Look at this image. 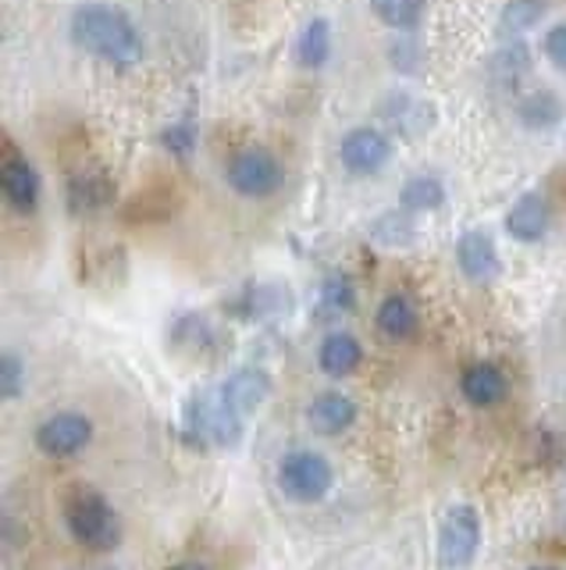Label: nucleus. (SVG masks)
<instances>
[{"label": "nucleus", "instance_id": "nucleus-1", "mask_svg": "<svg viewBox=\"0 0 566 570\" xmlns=\"http://www.w3.org/2000/svg\"><path fill=\"white\" fill-rule=\"evenodd\" d=\"M72 43L86 53H93L100 61H111L118 68H129L143 61V40H139V29L132 26V18L111 8V4H82L72 11Z\"/></svg>", "mask_w": 566, "mask_h": 570}, {"label": "nucleus", "instance_id": "nucleus-2", "mask_svg": "<svg viewBox=\"0 0 566 570\" xmlns=\"http://www.w3.org/2000/svg\"><path fill=\"white\" fill-rule=\"evenodd\" d=\"M68 534L90 552H111L121 542V521L115 507L97 489H72L64 499Z\"/></svg>", "mask_w": 566, "mask_h": 570}, {"label": "nucleus", "instance_id": "nucleus-3", "mask_svg": "<svg viewBox=\"0 0 566 570\" xmlns=\"http://www.w3.org/2000/svg\"><path fill=\"white\" fill-rule=\"evenodd\" d=\"M225 183L232 186V193L246 196V200H268L286 183V168H281V160L271 150L242 147L225 165Z\"/></svg>", "mask_w": 566, "mask_h": 570}, {"label": "nucleus", "instance_id": "nucleus-4", "mask_svg": "<svg viewBox=\"0 0 566 570\" xmlns=\"http://www.w3.org/2000/svg\"><path fill=\"white\" fill-rule=\"evenodd\" d=\"M335 485V471L328 456L314 450H292L278 460V489L292 503H321Z\"/></svg>", "mask_w": 566, "mask_h": 570}, {"label": "nucleus", "instance_id": "nucleus-5", "mask_svg": "<svg viewBox=\"0 0 566 570\" xmlns=\"http://www.w3.org/2000/svg\"><path fill=\"white\" fill-rule=\"evenodd\" d=\"M477 549H481V513L470 503H456L446 510L438 524V567L441 570H464L474 563Z\"/></svg>", "mask_w": 566, "mask_h": 570}, {"label": "nucleus", "instance_id": "nucleus-6", "mask_svg": "<svg viewBox=\"0 0 566 570\" xmlns=\"http://www.w3.org/2000/svg\"><path fill=\"white\" fill-rule=\"evenodd\" d=\"M32 439H37V450L43 456L68 460L79 456L93 442V421L86 414H76V410H61V414H50Z\"/></svg>", "mask_w": 566, "mask_h": 570}, {"label": "nucleus", "instance_id": "nucleus-7", "mask_svg": "<svg viewBox=\"0 0 566 570\" xmlns=\"http://www.w3.org/2000/svg\"><path fill=\"white\" fill-rule=\"evenodd\" d=\"M339 160H342V168L352 175H378L388 160H393V139H388L381 129L360 125V129H349L342 136Z\"/></svg>", "mask_w": 566, "mask_h": 570}, {"label": "nucleus", "instance_id": "nucleus-8", "mask_svg": "<svg viewBox=\"0 0 566 570\" xmlns=\"http://www.w3.org/2000/svg\"><path fill=\"white\" fill-rule=\"evenodd\" d=\"M218 396L239 421H250L257 414V406L271 396V379L260 367H239L218 385Z\"/></svg>", "mask_w": 566, "mask_h": 570}, {"label": "nucleus", "instance_id": "nucleus-9", "mask_svg": "<svg viewBox=\"0 0 566 570\" xmlns=\"http://www.w3.org/2000/svg\"><path fill=\"white\" fill-rule=\"evenodd\" d=\"M456 264L470 282L485 285L495 275L503 272V261H499V249H495V239L488 236L485 228H470L464 236L456 239Z\"/></svg>", "mask_w": 566, "mask_h": 570}, {"label": "nucleus", "instance_id": "nucleus-10", "mask_svg": "<svg viewBox=\"0 0 566 570\" xmlns=\"http://www.w3.org/2000/svg\"><path fill=\"white\" fill-rule=\"evenodd\" d=\"M0 189H4V200L22 214H32L40 204V175L22 154H14L11 142L4 150V165H0Z\"/></svg>", "mask_w": 566, "mask_h": 570}, {"label": "nucleus", "instance_id": "nucleus-11", "mask_svg": "<svg viewBox=\"0 0 566 570\" xmlns=\"http://www.w3.org/2000/svg\"><path fill=\"white\" fill-rule=\"evenodd\" d=\"M64 196H68L72 214H97L115 204V178L100 165L79 168V171H72V178H68Z\"/></svg>", "mask_w": 566, "mask_h": 570}, {"label": "nucleus", "instance_id": "nucleus-12", "mask_svg": "<svg viewBox=\"0 0 566 570\" xmlns=\"http://www.w3.org/2000/svg\"><path fill=\"white\" fill-rule=\"evenodd\" d=\"M548 225H553V210H548V200H545L542 193H524L506 210V232L517 243H538V239H545Z\"/></svg>", "mask_w": 566, "mask_h": 570}, {"label": "nucleus", "instance_id": "nucleus-13", "mask_svg": "<svg viewBox=\"0 0 566 570\" xmlns=\"http://www.w3.org/2000/svg\"><path fill=\"white\" fill-rule=\"evenodd\" d=\"M307 421L317 435H342L357 424V403H352L346 392L331 389V392H317L307 406Z\"/></svg>", "mask_w": 566, "mask_h": 570}, {"label": "nucleus", "instance_id": "nucleus-14", "mask_svg": "<svg viewBox=\"0 0 566 570\" xmlns=\"http://www.w3.org/2000/svg\"><path fill=\"white\" fill-rule=\"evenodd\" d=\"M459 392H464V400L470 406H499L509 392V382L503 367H495L488 361H477L464 371V379H459Z\"/></svg>", "mask_w": 566, "mask_h": 570}, {"label": "nucleus", "instance_id": "nucleus-15", "mask_svg": "<svg viewBox=\"0 0 566 570\" xmlns=\"http://www.w3.org/2000/svg\"><path fill=\"white\" fill-rule=\"evenodd\" d=\"M364 361V346L357 335L349 332H328L317 346V367H321L328 379H346L360 367Z\"/></svg>", "mask_w": 566, "mask_h": 570}, {"label": "nucleus", "instance_id": "nucleus-16", "mask_svg": "<svg viewBox=\"0 0 566 570\" xmlns=\"http://www.w3.org/2000/svg\"><path fill=\"white\" fill-rule=\"evenodd\" d=\"M375 325L378 332L388 338V343H406V338H414L417 328H420V314L414 307L410 296L403 293H393L378 303V314H375Z\"/></svg>", "mask_w": 566, "mask_h": 570}, {"label": "nucleus", "instance_id": "nucleus-17", "mask_svg": "<svg viewBox=\"0 0 566 570\" xmlns=\"http://www.w3.org/2000/svg\"><path fill=\"white\" fill-rule=\"evenodd\" d=\"M563 115H566L563 100L553 94V89H545V86L530 89V94H524V97L517 100V118L527 125V129L545 132V129H553V125H559Z\"/></svg>", "mask_w": 566, "mask_h": 570}, {"label": "nucleus", "instance_id": "nucleus-18", "mask_svg": "<svg viewBox=\"0 0 566 570\" xmlns=\"http://www.w3.org/2000/svg\"><path fill=\"white\" fill-rule=\"evenodd\" d=\"M331 58V22L328 18H310L296 40L299 68H325Z\"/></svg>", "mask_w": 566, "mask_h": 570}, {"label": "nucleus", "instance_id": "nucleus-19", "mask_svg": "<svg viewBox=\"0 0 566 570\" xmlns=\"http://www.w3.org/2000/svg\"><path fill=\"white\" fill-rule=\"evenodd\" d=\"M446 204V186L435 175H414L399 189V207L410 214H431Z\"/></svg>", "mask_w": 566, "mask_h": 570}, {"label": "nucleus", "instance_id": "nucleus-20", "mask_svg": "<svg viewBox=\"0 0 566 570\" xmlns=\"http://www.w3.org/2000/svg\"><path fill=\"white\" fill-rule=\"evenodd\" d=\"M370 11H375V18L388 29L410 32L420 26L424 11H428V0H370Z\"/></svg>", "mask_w": 566, "mask_h": 570}, {"label": "nucleus", "instance_id": "nucleus-21", "mask_svg": "<svg viewBox=\"0 0 566 570\" xmlns=\"http://www.w3.org/2000/svg\"><path fill=\"white\" fill-rule=\"evenodd\" d=\"M424 100H414V97H406V94H396V97H388L385 100V107H381V115L396 125V129H403V132H410L414 136V125L410 121H417V129L424 132L431 125V118H424Z\"/></svg>", "mask_w": 566, "mask_h": 570}, {"label": "nucleus", "instance_id": "nucleus-22", "mask_svg": "<svg viewBox=\"0 0 566 570\" xmlns=\"http://www.w3.org/2000/svg\"><path fill=\"white\" fill-rule=\"evenodd\" d=\"M545 11H548L545 0H509V4L503 8V14H499V26H503V32L520 36L527 29H535L545 18Z\"/></svg>", "mask_w": 566, "mask_h": 570}, {"label": "nucleus", "instance_id": "nucleus-23", "mask_svg": "<svg viewBox=\"0 0 566 570\" xmlns=\"http://www.w3.org/2000/svg\"><path fill=\"white\" fill-rule=\"evenodd\" d=\"M370 236H375L378 243L385 246H406L414 236H417V228H414V218H410V210H388L381 214V218L375 222V228H370Z\"/></svg>", "mask_w": 566, "mask_h": 570}, {"label": "nucleus", "instance_id": "nucleus-24", "mask_svg": "<svg viewBox=\"0 0 566 570\" xmlns=\"http://www.w3.org/2000/svg\"><path fill=\"white\" fill-rule=\"evenodd\" d=\"M161 147L171 157H189L192 150H197V121H192V118L171 121L168 129L161 132Z\"/></svg>", "mask_w": 566, "mask_h": 570}, {"label": "nucleus", "instance_id": "nucleus-25", "mask_svg": "<svg viewBox=\"0 0 566 570\" xmlns=\"http://www.w3.org/2000/svg\"><path fill=\"white\" fill-rule=\"evenodd\" d=\"M352 299H357V289H352V282L346 275H328L325 285H321V307L331 311V314H346L352 307Z\"/></svg>", "mask_w": 566, "mask_h": 570}, {"label": "nucleus", "instance_id": "nucleus-26", "mask_svg": "<svg viewBox=\"0 0 566 570\" xmlns=\"http://www.w3.org/2000/svg\"><path fill=\"white\" fill-rule=\"evenodd\" d=\"M0 392H4V400H19L26 392V361L14 353H4V361H0Z\"/></svg>", "mask_w": 566, "mask_h": 570}, {"label": "nucleus", "instance_id": "nucleus-27", "mask_svg": "<svg viewBox=\"0 0 566 570\" xmlns=\"http://www.w3.org/2000/svg\"><path fill=\"white\" fill-rule=\"evenodd\" d=\"M527 47H509V50H503V53H495V71H499V82H517V76H524L527 71Z\"/></svg>", "mask_w": 566, "mask_h": 570}, {"label": "nucleus", "instance_id": "nucleus-28", "mask_svg": "<svg viewBox=\"0 0 566 570\" xmlns=\"http://www.w3.org/2000/svg\"><path fill=\"white\" fill-rule=\"evenodd\" d=\"M388 53H393V68L406 71V76H414V71L424 68V47L414 40H396L388 47Z\"/></svg>", "mask_w": 566, "mask_h": 570}, {"label": "nucleus", "instance_id": "nucleus-29", "mask_svg": "<svg viewBox=\"0 0 566 570\" xmlns=\"http://www.w3.org/2000/svg\"><path fill=\"white\" fill-rule=\"evenodd\" d=\"M542 50H545V58L553 68H559L563 76H566V22L563 26H553L545 32V40H542Z\"/></svg>", "mask_w": 566, "mask_h": 570}, {"label": "nucleus", "instance_id": "nucleus-30", "mask_svg": "<svg viewBox=\"0 0 566 570\" xmlns=\"http://www.w3.org/2000/svg\"><path fill=\"white\" fill-rule=\"evenodd\" d=\"M168 570H207L203 563H192V560H182V563H175V567H168Z\"/></svg>", "mask_w": 566, "mask_h": 570}, {"label": "nucleus", "instance_id": "nucleus-31", "mask_svg": "<svg viewBox=\"0 0 566 570\" xmlns=\"http://www.w3.org/2000/svg\"><path fill=\"white\" fill-rule=\"evenodd\" d=\"M530 570H556V567H530Z\"/></svg>", "mask_w": 566, "mask_h": 570}]
</instances>
